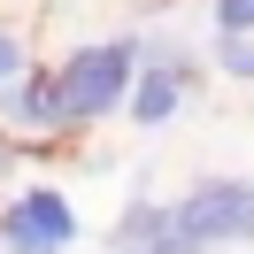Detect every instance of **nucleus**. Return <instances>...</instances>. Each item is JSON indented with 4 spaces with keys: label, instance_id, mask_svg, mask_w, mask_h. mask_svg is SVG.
I'll use <instances>...</instances> for the list:
<instances>
[{
    "label": "nucleus",
    "instance_id": "f257e3e1",
    "mask_svg": "<svg viewBox=\"0 0 254 254\" xmlns=\"http://www.w3.org/2000/svg\"><path fill=\"white\" fill-rule=\"evenodd\" d=\"M170 239H177L185 254L254 239V177H200V185L170 208Z\"/></svg>",
    "mask_w": 254,
    "mask_h": 254
},
{
    "label": "nucleus",
    "instance_id": "f03ea898",
    "mask_svg": "<svg viewBox=\"0 0 254 254\" xmlns=\"http://www.w3.org/2000/svg\"><path fill=\"white\" fill-rule=\"evenodd\" d=\"M131 85V47L124 39H108V47H77L62 62V77H54V100H62V116H108L116 100H124Z\"/></svg>",
    "mask_w": 254,
    "mask_h": 254
},
{
    "label": "nucleus",
    "instance_id": "7ed1b4c3",
    "mask_svg": "<svg viewBox=\"0 0 254 254\" xmlns=\"http://www.w3.org/2000/svg\"><path fill=\"white\" fill-rule=\"evenodd\" d=\"M0 239H8V254H62L69 239H77V208L39 185V192H23V200L0 216Z\"/></svg>",
    "mask_w": 254,
    "mask_h": 254
},
{
    "label": "nucleus",
    "instance_id": "20e7f679",
    "mask_svg": "<svg viewBox=\"0 0 254 254\" xmlns=\"http://www.w3.org/2000/svg\"><path fill=\"white\" fill-rule=\"evenodd\" d=\"M0 116H8V124H31V131L62 124V100H54V77H39V69L8 77V85H0Z\"/></svg>",
    "mask_w": 254,
    "mask_h": 254
},
{
    "label": "nucleus",
    "instance_id": "39448f33",
    "mask_svg": "<svg viewBox=\"0 0 254 254\" xmlns=\"http://www.w3.org/2000/svg\"><path fill=\"white\" fill-rule=\"evenodd\" d=\"M177 85H185L177 69H146V77L124 93V108L139 116V124H170V108H177Z\"/></svg>",
    "mask_w": 254,
    "mask_h": 254
},
{
    "label": "nucleus",
    "instance_id": "423d86ee",
    "mask_svg": "<svg viewBox=\"0 0 254 254\" xmlns=\"http://www.w3.org/2000/svg\"><path fill=\"white\" fill-rule=\"evenodd\" d=\"M154 239H170V208H131V216L116 223V247H124V254L154 247Z\"/></svg>",
    "mask_w": 254,
    "mask_h": 254
},
{
    "label": "nucleus",
    "instance_id": "0eeeda50",
    "mask_svg": "<svg viewBox=\"0 0 254 254\" xmlns=\"http://www.w3.org/2000/svg\"><path fill=\"white\" fill-rule=\"evenodd\" d=\"M216 31L223 39H254V0H216Z\"/></svg>",
    "mask_w": 254,
    "mask_h": 254
},
{
    "label": "nucleus",
    "instance_id": "6e6552de",
    "mask_svg": "<svg viewBox=\"0 0 254 254\" xmlns=\"http://www.w3.org/2000/svg\"><path fill=\"white\" fill-rule=\"evenodd\" d=\"M216 62L231 69V77H247V85H254V39H216Z\"/></svg>",
    "mask_w": 254,
    "mask_h": 254
},
{
    "label": "nucleus",
    "instance_id": "1a4fd4ad",
    "mask_svg": "<svg viewBox=\"0 0 254 254\" xmlns=\"http://www.w3.org/2000/svg\"><path fill=\"white\" fill-rule=\"evenodd\" d=\"M8 77H23V39L16 31H0V85H8Z\"/></svg>",
    "mask_w": 254,
    "mask_h": 254
},
{
    "label": "nucleus",
    "instance_id": "9d476101",
    "mask_svg": "<svg viewBox=\"0 0 254 254\" xmlns=\"http://www.w3.org/2000/svg\"><path fill=\"white\" fill-rule=\"evenodd\" d=\"M139 254H185V247H177V239H154V247H139Z\"/></svg>",
    "mask_w": 254,
    "mask_h": 254
},
{
    "label": "nucleus",
    "instance_id": "9b49d317",
    "mask_svg": "<svg viewBox=\"0 0 254 254\" xmlns=\"http://www.w3.org/2000/svg\"><path fill=\"white\" fill-rule=\"evenodd\" d=\"M0 170H8V146H0Z\"/></svg>",
    "mask_w": 254,
    "mask_h": 254
}]
</instances>
